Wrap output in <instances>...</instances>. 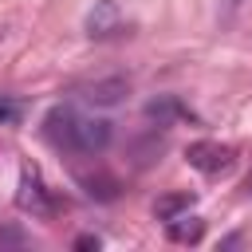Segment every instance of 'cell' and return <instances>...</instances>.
I'll use <instances>...</instances> for the list:
<instances>
[{
    "instance_id": "6da1fadb",
    "label": "cell",
    "mask_w": 252,
    "mask_h": 252,
    "mask_svg": "<svg viewBox=\"0 0 252 252\" xmlns=\"http://www.w3.org/2000/svg\"><path fill=\"white\" fill-rule=\"evenodd\" d=\"M16 205H20L24 213H32V217H55V197L43 189V181H39V173H35L32 165H24V169H20Z\"/></svg>"
},
{
    "instance_id": "7a4b0ae2",
    "label": "cell",
    "mask_w": 252,
    "mask_h": 252,
    "mask_svg": "<svg viewBox=\"0 0 252 252\" xmlns=\"http://www.w3.org/2000/svg\"><path fill=\"white\" fill-rule=\"evenodd\" d=\"M232 158H236L232 146H220V142H209V138L185 146V161H189L193 169H201V173H224V169L232 165Z\"/></svg>"
},
{
    "instance_id": "3957f363",
    "label": "cell",
    "mask_w": 252,
    "mask_h": 252,
    "mask_svg": "<svg viewBox=\"0 0 252 252\" xmlns=\"http://www.w3.org/2000/svg\"><path fill=\"white\" fill-rule=\"evenodd\" d=\"M75 126H79V114H75L71 106H51L47 118H43V138H47L55 150L75 154Z\"/></svg>"
},
{
    "instance_id": "277c9868",
    "label": "cell",
    "mask_w": 252,
    "mask_h": 252,
    "mask_svg": "<svg viewBox=\"0 0 252 252\" xmlns=\"http://www.w3.org/2000/svg\"><path fill=\"white\" fill-rule=\"evenodd\" d=\"M114 138V126L106 118H79L75 126V154H102Z\"/></svg>"
},
{
    "instance_id": "5b68a950",
    "label": "cell",
    "mask_w": 252,
    "mask_h": 252,
    "mask_svg": "<svg viewBox=\"0 0 252 252\" xmlns=\"http://www.w3.org/2000/svg\"><path fill=\"white\" fill-rule=\"evenodd\" d=\"M126 94H130L126 75H106V79H94L83 87V102H91V106H118Z\"/></svg>"
},
{
    "instance_id": "8992f818",
    "label": "cell",
    "mask_w": 252,
    "mask_h": 252,
    "mask_svg": "<svg viewBox=\"0 0 252 252\" xmlns=\"http://www.w3.org/2000/svg\"><path fill=\"white\" fill-rule=\"evenodd\" d=\"M114 32H118V4L114 0H98L91 8V16H87V35L91 39H106Z\"/></svg>"
},
{
    "instance_id": "52a82bcc",
    "label": "cell",
    "mask_w": 252,
    "mask_h": 252,
    "mask_svg": "<svg viewBox=\"0 0 252 252\" xmlns=\"http://www.w3.org/2000/svg\"><path fill=\"white\" fill-rule=\"evenodd\" d=\"M165 236H169L173 244H197V240L205 236V220H201V217H189V213H181V217L165 220Z\"/></svg>"
},
{
    "instance_id": "ba28073f",
    "label": "cell",
    "mask_w": 252,
    "mask_h": 252,
    "mask_svg": "<svg viewBox=\"0 0 252 252\" xmlns=\"http://www.w3.org/2000/svg\"><path fill=\"white\" fill-rule=\"evenodd\" d=\"M189 209H193V193L177 189V193H165V197L154 201V220H173V217H181Z\"/></svg>"
},
{
    "instance_id": "9c48e42d",
    "label": "cell",
    "mask_w": 252,
    "mask_h": 252,
    "mask_svg": "<svg viewBox=\"0 0 252 252\" xmlns=\"http://www.w3.org/2000/svg\"><path fill=\"white\" fill-rule=\"evenodd\" d=\"M189 110L181 106V98H173V94H161V98H154L150 106H146V118L150 122H158V126H169L173 118H185Z\"/></svg>"
},
{
    "instance_id": "30bf717a",
    "label": "cell",
    "mask_w": 252,
    "mask_h": 252,
    "mask_svg": "<svg viewBox=\"0 0 252 252\" xmlns=\"http://www.w3.org/2000/svg\"><path fill=\"white\" fill-rule=\"evenodd\" d=\"M83 189H87V197H94V201H114V197H118V177H110V173H91V177H83Z\"/></svg>"
},
{
    "instance_id": "8fae6325",
    "label": "cell",
    "mask_w": 252,
    "mask_h": 252,
    "mask_svg": "<svg viewBox=\"0 0 252 252\" xmlns=\"http://www.w3.org/2000/svg\"><path fill=\"white\" fill-rule=\"evenodd\" d=\"M16 122H20V102L0 94V126H16Z\"/></svg>"
},
{
    "instance_id": "7c38bea8",
    "label": "cell",
    "mask_w": 252,
    "mask_h": 252,
    "mask_svg": "<svg viewBox=\"0 0 252 252\" xmlns=\"http://www.w3.org/2000/svg\"><path fill=\"white\" fill-rule=\"evenodd\" d=\"M75 248H79V252H91V248H98V236L83 232V236H75Z\"/></svg>"
},
{
    "instance_id": "4fadbf2b",
    "label": "cell",
    "mask_w": 252,
    "mask_h": 252,
    "mask_svg": "<svg viewBox=\"0 0 252 252\" xmlns=\"http://www.w3.org/2000/svg\"><path fill=\"white\" fill-rule=\"evenodd\" d=\"M240 4H244V0H220V16H224V20H232Z\"/></svg>"
},
{
    "instance_id": "5bb4252c",
    "label": "cell",
    "mask_w": 252,
    "mask_h": 252,
    "mask_svg": "<svg viewBox=\"0 0 252 252\" xmlns=\"http://www.w3.org/2000/svg\"><path fill=\"white\" fill-rule=\"evenodd\" d=\"M244 193H248V197H252V177H248V181H244Z\"/></svg>"
}]
</instances>
